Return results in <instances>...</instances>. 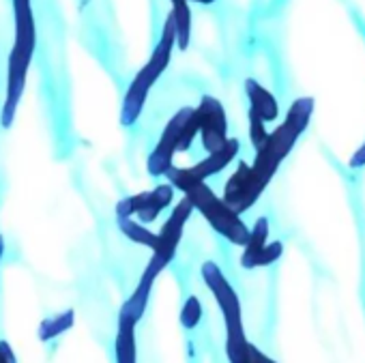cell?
I'll use <instances>...</instances> for the list:
<instances>
[{
  "label": "cell",
  "mask_w": 365,
  "mask_h": 363,
  "mask_svg": "<svg viewBox=\"0 0 365 363\" xmlns=\"http://www.w3.org/2000/svg\"><path fill=\"white\" fill-rule=\"evenodd\" d=\"M172 3V18H174V26H176V44L180 50H185L190 46V37H192V11L187 0H170Z\"/></svg>",
  "instance_id": "obj_13"
},
{
  "label": "cell",
  "mask_w": 365,
  "mask_h": 363,
  "mask_svg": "<svg viewBox=\"0 0 365 363\" xmlns=\"http://www.w3.org/2000/svg\"><path fill=\"white\" fill-rule=\"evenodd\" d=\"M202 314H205V310H202L200 299L196 295L187 297L185 303H182V307H180V324H182V329H187V331L196 329L200 324V320H202Z\"/></svg>",
  "instance_id": "obj_16"
},
{
  "label": "cell",
  "mask_w": 365,
  "mask_h": 363,
  "mask_svg": "<svg viewBox=\"0 0 365 363\" xmlns=\"http://www.w3.org/2000/svg\"><path fill=\"white\" fill-rule=\"evenodd\" d=\"M168 178H170V185L185 194V198L192 203V207L202 213V218L213 226L215 232H220L235 245L247 243L250 228L245 226L241 215L235 213L220 196H215V192L209 185H205V180L190 178L185 172H182V168H172L168 172Z\"/></svg>",
  "instance_id": "obj_1"
},
{
  "label": "cell",
  "mask_w": 365,
  "mask_h": 363,
  "mask_svg": "<svg viewBox=\"0 0 365 363\" xmlns=\"http://www.w3.org/2000/svg\"><path fill=\"white\" fill-rule=\"evenodd\" d=\"M348 165L350 168H365V142L359 146V150L352 153V157L348 159Z\"/></svg>",
  "instance_id": "obj_20"
},
{
  "label": "cell",
  "mask_w": 365,
  "mask_h": 363,
  "mask_svg": "<svg viewBox=\"0 0 365 363\" xmlns=\"http://www.w3.org/2000/svg\"><path fill=\"white\" fill-rule=\"evenodd\" d=\"M196 116H198V133L202 136V146L207 148V153L211 155L220 150L228 140V121L222 103L215 97L207 95L196 108Z\"/></svg>",
  "instance_id": "obj_7"
},
{
  "label": "cell",
  "mask_w": 365,
  "mask_h": 363,
  "mask_svg": "<svg viewBox=\"0 0 365 363\" xmlns=\"http://www.w3.org/2000/svg\"><path fill=\"white\" fill-rule=\"evenodd\" d=\"M71 327H73V310H67L63 314L46 318L39 327V337H41V342H50V339L63 335L65 331H69Z\"/></svg>",
  "instance_id": "obj_15"
},
{
  "label": "cell",
  "mask_w": 365,
  "mask_h": 363,
  "mask_svg": "<svg viewBox=\"0 0 365 363\" xmlns=\"http://www.w3.org/2000/svg\"><path fill=\"white\" fill-rule=\"evenodd\" d=\"M239 155V140L237 138H228L226 144L211 153L207 159H202L200 163H196L194 168H182V172H185L190 178H196V180H207L209 176L222 172L235 157Z\"/></svg>",
  "instance_id": "obj_8"
},
{
  "label": "cell",
  "mask_w": 365,
  "mask_h": 363,
  "mask_svg": "<svg viewBox=\"0 0 365 363\" xmlns=\"http://www.w3.org/2000/svg\"><path fill=\"white\" fill-rule=\"evenodd\" d=\"M312 114H314V99L312 97H299L290 106L286 121L275 131H271L267 136L264 144L256 150L254 163L250 168L264 188L271 183V178L275 176L279 163L290 155L297 140L307 129Z\"/></svg>",
  "instance_id": "obj_2"
},
{
  "label": "cell",
  "mask_w": 365,
  "mask_h": 363,
  "mask_svg": "<svg viewBox=\"0 0 365 363\" xmlns=\"http://www.w3.org/2000/svg\"><path fill=\"white\" fill-rule=\"evenodd\" d=\"M192 116H194V108H180L174 114V118L165 125L155 150L148 157V172L153 176H163L172 170V157H174V153H178L182 129H185V125L190 123Z\"/></svg>",
  "instance_id": "obj_6"
},
{
  "label": "cell",
  "mask_w": 365,
  "mask_h": 363,
  "mask_svg": "<svg viewBox=\"0 0 365 363\" xmlns=\"http://www.w3.org/2000/svg\"><path fill=\"white\" fill-rule=\"evenodd\" d=\"M116 222H118V228H120V232L127 237V239H131L133 243H140V245H144V247H155V243H157V232H150L144 224H140V222H135V220H131V218H116Z\"/></svg>",
  "instance_id": "obj_14"
},
{
  "label": "cell",
  "mask_w": 365,
  "mask_h": 363,
  "mask_svg": "<svg viewBox=\"0 0 365 363\" xmlns=\"http://www.w3.org/2000/svg\"><path fill=\"white\" fill-rule=\"evenodd\" d=\"M196 3H202V5H211L213 0H196Z\"/></svg>",
  "instance_id": "obj_22"
},
{
  "label": "cell",
  "mask_w": 365,
  "mask_h": 363,
  "mask_svg": "<svg viewBox=\"0 0 365 363\" xmlns=\"http://www.w3.org/2000/svg\"><path fill=\"white\" fill-rule=\"evenodd\" d=\"M269 243V220L267 218H258L254 228L250 230V239L243 245L245 252L241 256V265L245 269H256V260L260 256V252L264 250V245Z\"/></svg>",
  "instance_id": "obj_12"
},
{
  "label": "cell",
  "mask_w": 365,
  "mask_h": 363,
  "mask_svg": "<svg viewBox=\"0 0 365 363\" xmlns=\"http://www.w3.org/2000/svg\"><path fill=\"white\" fill-rule=\"evenodd\" d=\"M138 322L125 314H118V329L114 339V363H138V344H135Z\"/></svg>",
  "instance_id": "obj_10"
},
{
  "label": "cell",
  "mask_w": 365,
  "mask_h": 363,
  "mask_svg": "<svg viewBox=\"0 0 365 363\" xmlns=\"http://www.w3.org/2000/svg\"><path fill=\"white\" fill-rule=\"evenodd\" d=\"M172 198H174V188L170 183H163V185H157L150 192H144L142 203H140V207L135 211V218L140 220V224L155 222L172 205Z\"/></svg>",
  "instance_id": "obj_9"
},
{
  "label": "cell",
  "mask_w": 365,
  "mask_h": 363,
  "mask_svg": "<svg viewBox=\"0 0 365 363\" xmlns=\"http://www.w3.org/2000/svg\"><path fill=\"white\" fill-rule=\"evenodd\" d=\"M3 254H5V241L0 237V260H3Z\"/></svg>",
  "instance_id": "obj_21"
},
{
  "label": "cell",
  "mask_w": 365,
  "mask_h": 363,
  "mask_svg": "<svg viewBox=\"0 0 365 363\" xmlns=\"http://www.w3.org/2000/svg\"><path fill=\"white\" fill-rule=\"evenodd\" d=\"M267 136H269V131H267V123L250 110V140H252V144H254V148H256V150L264 144Z\"/></svg>",
  "instance_id": "obj_17"
},
{
  "label": "cell",
  "mask_w": 365,
  "mask_h": 363,
  "mask_svg": "<svg viewBox=\"0 0 365 363\" xmlns=\"http://www.w3.org/2000/svg\"><path fill=\"white\" fill-rule=\"evenodd\" d=\"M282 254H284L282 241H271V243H267L264 250L260 252L258 260H256V269H258V267H271L273 262H277V260L282 258Z\"/></svg>",
  "instance_id": "obj_18"
},
{
  "label": "cell",
  "mask_w": 365,
  "mask_h": 363,
  "mask_svg": "<svg viewBox=\"0 0 365 363\" xmlns=\"http://www.w3.org/2000/svg\"><path fill=\"white\" fill-rule=\"evenodd\" d=\"M245 93H247V99H250V110L260 116L264 123H273L277 121L279 116V106H277V99L256 80H245Z\"/></svg>",
  "instance_id": "obj_11"
},
{
  "label": "cell",
  "mask_w": 365,
  "mask_h": 363,
  "mask_svg": "<svg viewBox=\"0 0 365 363\" xmlns=\"http://www.w3.org/2000/svg\"><path fill=\"white\" fill-rule=\"evenodd\" d=\"M245 363H277V361H273V359H271V357H267L260 348H256L254 344H250V350H247Z\"/></svg>",
  "instance_id": "obj_19"
},
{
  "label": "cell",
  "mask_w": 365,
  "mask_h": 363,
  "mask_svg": "<svg viewBox=\"0 0 365 363\" xmlns=\"http://www.w3.org/2000/svg\"><path fill=\"white\" fill-rule=\"evenodd\" d=\"M202 280L209 286V290L213 292L224 322H226V344H237L247 339L245 335V327H243V312H241V301L239 295L235 292V288L230 286V282L226 280V275L222 273V269L215 262H205L202 265Z\"/></svg>",
  "instance_id": "obj_5"
},
{
  "label": "cell",
  "mask_w": 365,
  "mask_h": 363,
  "mask_svg": "<svg viewBox=\"0 0 365 363\" xmlns=\"http://www.w3.org/2000/svg\"><path fill=\"white\" fill-rule=\"evenodd\" d=\"M192 213H194V207H192V203L187 198H182V200L176 203L170 218L165 220V224L157 232V243L153 247V256H150L138 286H142L146 290H153L155 280L172 262V258H174V254L178 250V243L182 239V230H185V224L192 218Z\"/></svg>",
  "instance_id": "obj_4"
},
{
  "label": "cell",
  "mask_w": 365,
  "mask_h": 363,
  "mask_svg": "<svg viewBox=\"0 0 365 363\" xmlns=\"http://www.w3.org/2000/svg\"><path fill=\"white\" fill-rule=\"evenodd\" d=\"M174 44H176V26H174V18L170 14L168 20H165V26H163L159 44L155 46L148 63L138 71V76L133 78V82H131V86H129V91L125 95V101H123V108H120V123L125 127H131L140 118L153 84L161 78V73L170 65V56H172Z\"/></svg>",
  "instance_id": "obj_3"
}]
</instances>
